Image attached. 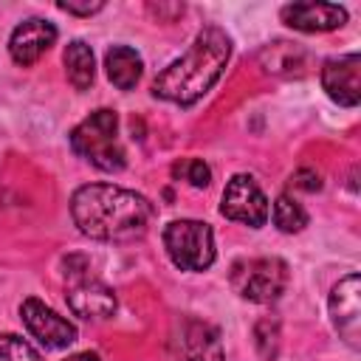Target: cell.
Masks as SVG:
<instances>
[{
    "mask_svg": "<svg viewBox=\"0 0 361 361\" xmlns=\"http://www.w3.org/2000/svg\"><path fill=\"white\" fill-rule=\"evenodd\" d=\"M54 42H56V25L51 20H42V17H28V20H23L11 31V37H8V54H11V59L17 65L28 68Z\"/></svg>",
    "mask_w": 361,
    "mask_h": 361,
    "instance_id": "7c38bea8",
    "label": "cell"
},
{
    "mask_svg": "<svg viewBox=\"0 0 361 361\" xmlns=\"http://www.w3.org/2000/svg\"><path fill=\"white\" fill-rule=\"evenodd\" d=\"M104 71H107V79L118 87V90H133L144 73V62L138 56L135 48L130 45H113L107 54H104Z\"/></svg>",
    "mask_w": 361,
    "mask_h": 361,
    "instance_id": "5bb4252c",
    "label": "cell"
},
{
    "mask_svg": "<svg viewBox=\"0 0 361 361\" xmlns=\"http://www.w3.org/2000/svg\"><path fill=\"white\" fill-rule=\"evenodd\" d=\"M231 56V37L220 25H203L189 51L169 62L152 82V93L164 102L189 107L197 99H203L214 82L223 76Z\"/></svg>",
    "mask_w": 361,
    "mask_h": 361,
    "instance_id": "7a4b0ae2",
    "label": "cell"
},
{
    "mask_svg": "<svg viewBox=\"0 0 361 361\" xmlns=\"http://www.w3.org/2000/svg\"><path fill=\"white\" fill-rule=\"evenodd\" d=\"M65 361H102L96 353H76V355H68Z\"/></svg>",
    "mask_w": 361,
    "mask_h": 361,
    "instance_id": "7402d4cb",
    "label": "cell"
},
{
    "mask_svg": "<svg viewBox=\"0 0 361 361\" xmlns=\"http://www.w3.org/2000/svg\"><path fill=\"white\" fill-rule=\"evenodd\" d=\"M169 355L172 361H223L220 330L209 322L186 316L169 336Z\"/></svg>",
    "mask_w": 361,
    "mask_h": 361,
    "instance_id": "52a82bcc",
    "label": "cell"
},
{
    "mask_svg": "<svg viewBox=\"0 0 361 361\" xmlns=\"http://www.w3.org/2000/svg\"><path fill=\"white\" fill-rule=\"evenodd\" d=\"M20 316H23L25 330L45 350H65L76 341V327L65 316H59L54 307H48L45 302H39L34 296L20 305Z\"/></svg>",
    "mask_w": 361,
    "mask_h": 361,
    "instance_id": "9c48e42d",
    "label": "cell"
},
{
    "mask_svg": "<svg viewBox=\"0 0 361 361\" xmlns=\"http://www.w3.org/2000/svg\"><path fill=\"white\" fill-rule=\"evenodd\" d=\"M322 87L336 104L355 107L361 102V56L344 54L327 59L322 65Z\"/></svg>",
    "mask_w": 361,
    "mask_h": 361,
    "instance_id": "8fae6325",
    "label": "cell"
},
{
    "mask_svg": "<svg viewBox=\"0 0 361 361\" xmlns=\"http://www.w3.org/2000/svg\"><path fill=\"white\" fill-rule=\"evenodd\" d=\"M62 62H65V76L76 90H87L93 85L96 62H93V48L87 42H82V39L68 42V48L62 54Z\"/></svg>",
    "mask_w": 361,
    "mask_h": 361,
    "instance_id": "9a60e30c",
    "label": "cell"
},
{
    "mask_svg": "<svg viewBox=\"0 0 361 361\" xmlns=\"http://www.w3.org/2000/svg\"><path fill=\"white\" fill-rule=\"evenodd\" d=\"M65 299L68 307L82 319L102 322L116 313L113 288L90 274V262L85 257L65 259Z\"/></svg>",
    "mask_w": 361,
    "mask_h": 361,
    "instance_id": "277c9868",
    "label": "cell"
},
{
    "mask_svg": "<svg viewBox=\"0 0 361 361\" xmlns=\"http://www.w3.org/2000/svg\"><path fill=\"white\" fill-rule=\"evenodd\" d=\"M164 248L180 271H206L214 262V234L203 220H172L164 228Z\"/></svg>",
    "mask_w": 361,
    "mask_h": 361,
    "instance_id": "8992f818",
    "label": "cell"
},
{
    "mask_svg": "<svg viewBox=\"0 0 361 361\" xmlns=\"http://www.w3.org/2000/svg\"><path fill=\"white\" fill-rule=\"evenodd\" d=\"M71 217L90 240L130 243L149 228L152 203L116 183H85L71 197Z\"/></svg>",
    "mask_w": 361,
    "mask_h": 361,
    "instance_id": "6da1fadb",
    "label": "cell"
},
{
    "mask_svg": "<svg viewBox=\"0 0 361 361\" xmlns=\"http://www.w3.org/2000/svg\"><path fill=\"white\" fill-rule=\"evenodd\" d=\"M290 183H293L296 189H305V192H319V189H322V178H319V172H313V169H299V172L290 178Z\"/></svg>",
    "mask_w": 361,
    "mask_h": 361,
    "instance_id": "ffe728a7",
    "label": "cell"
},
{
    "mask_svg": "<svg viewBox=\"0 0 361 361\" xmlns=\"http://www.w3.org/2000/svg\"><path fill=\"white\" fill-rule=\"evenodd\" d=\"M282 23L305 31V34H319V31H333L347 23V8L336 3H288L279 11Z\"/></svg>",
    "mask_w": 361,
    "mask_h": 361,
    "instance_id": "4fadbf2b",
    "label": "cell"
},
{
    "mask_svg": "<svg viewBox=\"0 0 361 361\" xmlns=\"http://www.w3.org/2000/svg\"><path fill=\"white\" fill-rule=\"evenodd\" d=\"M274 226H276L279 231H285V234L302 231V228L307 226V212H305V206H302L296 197H290V195H279L276 203H274Z\"/></svg>",
    "mask_w": 361,
    "mask_h": 361,
    "instance_id": "2e32d148",
    "label": "cell"
},
{
    "mask_svg": "<svg viewBox=\"0 0 361 361\" xmlns=\"http://www.w3.org/2000/svg\"><path fill=\"white\" fill-rule=\"evenodd\" d=\"M71 147L79 158L90 161L104 172H118L124 161V147L118 141V116L107 107L93 110L71 130Z\"/></svg>",
    "mask_w": 361,
    "mask_h": 361,
    "instance_id": "3957f363",
    "label": "cell"
},
{
    "mask_svg": "<svg viewBox=\"0 0 361 361\" xmlns=\"http://www.w3.org/2000/svg\"><path fill=\"white\" fill-rule=\"evenodd\" d=\"M62 11H68V14H79V17H90V14H96V11H102L104 8V3L102 0H96V3H73V0H59L56 3Z\"/></svg>",
    "mask_w": 361,
    "mask_h": 361,
    "instance_id": "d6986e66",
    "label": "cell"
},
{
    "mask_svg": "<svg viewBox=\"0 0 361 361\" xmlns=\"http://www.w3.org/2000/svg\"><path fill=\"white\" fill-rule=\"evenodd\" d=\"M147 8H149L155 17H164V14H172V17H178V14H183V3H175V6H164V3H158V6H155V3H149Z\"/></svg>",
    "mask_w": 361,
    "mask_h": 361,
    "instance_id": "44dd1931",
    "label": "cell"
},
{
    "mask_svg": "<svg viewBox=\"0 0 361 361\" xmlns=\"http://www.w3.org/2000/svg\"><path fill=\"white\" fill-rule=\"evenodd\" d=\"M231 288L257 305L276 302L288 288V265L279 257H254L231 265Z\"/></svg>",
    "mask_w": 361,
    "mask_h": 361,
    "instance_id": "5b68a950",
    "label": "cell"
},
{
    "mask_svg": "<svg viewBox=\"0 0 361 361\" xmlns=\"http://www.w3.org/2000/svg\"><path fill=\"white\" fill-rule=\"evenodd\" d=\"M172 178H180V180H186V183L195 186V189H203V186H209V180H212V169H209V164L200 161V158H180V161L172 166Z\"/></svg>",
    "mask_w": 361,
    "mask_h": 361,
    "instance_id": "e0dca14e",
    "label": "cell"
},
{
    "mask_svg": "<svg viewBox=\"0 0 361 361\" xmlns=\"http://www.w3.org/2000/svg\"><path fill=\"white\" fill-rule=\"evenodd\" d=\"M330 319L338 336L358 350L361 347V279L358 274H347L330 290Z\"/></svg>",
    "mask_w": 361,
    "mask_h": 361,
    "instance_id": "30bf717a",
    "label": "cell"
},
{
    "mask_svg": "<svg viewBox=\"0 0 361 361\" xmlns=\"http://www.w3.org/2000/svg\"><path fill=\"white\" fill-rule=\"evenodd\" d=\"M0 361H42V355L20 336H0Z\"/></svg>",
    "mask_w": 361,
    "mask_h": 361,
    "instance_id": "ac0fdd59",
    "label": "cell"
},
{
    "mask_svg": "<svg viewBox=\"0 0 361 361\" xmlns=\"http://www.w3.org/2000/svg\"><path fill=\"white\" fill-rule=\"evenodd\" d=\"M220 212H223V217H228L234 223H243L248 228L265 226L268 214H271L268 197L251 175H234L226 183L223 197H220Z\"/></svg>",
    "mask_w": 361,
    "mask_h": 361,
    "instance_id": "ba28073f",
    "label": "cell"
}]
</instances>
